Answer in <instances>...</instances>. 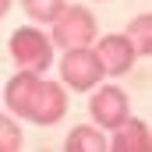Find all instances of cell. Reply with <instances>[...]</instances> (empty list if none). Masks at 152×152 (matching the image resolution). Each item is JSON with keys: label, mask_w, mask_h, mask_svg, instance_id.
I'll return each mask as SVG.
<instances>
[{"label": "cell", "mask_w": 152, "mask_h": 152, "mask_svg": "<svg viewBox=\"0 0 152 152\" xmlns=\"http://www.w3.org/2000/svg\"><path fill=\"white\" fill-rule=\"evenodd\" d=\"M7 53H11V60H14L18 71L46 75V71L53 67L57 46H53V39L46 36L39 25H21V28H14L11 39H7Z\"/></svg>", "instance_id": "6da1fadb"}, {"label": "cell", "mask_w": 152, "mask_h": 152, "mask_svg": "<svg viewBox=\"0 0 152 152\" xmlns=\"http://www.w3.org/2000/svg\"><path fill=\"white\" fill-rule=\"evenodd\" d=\"M99 36L96 14L81 4H64V11L50 21V39L57 50H75V46H92Z\"/></svg>", "instance_id": "7a4b0ae2"}, {"label": "cell", "mask_w": 152, "mask_h": 152, "mask_svg": "<svg viewBox=\"0 0 152 152\" xmlns=\"http://www.w3.org/2000/svg\"><path fill=\"white\" fill-rule=\"evenodd\" d=\"M64 113H67V88L60 81H50V78L39 75L32 92H28V103H25L21 120H32V124L50 127V124L64 120Z\"/></svg>", "instance_id": "3957f363"}, {"label": "cell", "mask_w": 152, "mask_h": 152, "mask_svg": "<svg viewBox=\"0 0 152 152\" xmlns=\"http://www.w3.org/2000/svg\"><path fill=\"white\" fill-rule=\"evenodd\" d=\"M60 85L64 88H75V92H88L103 81V64L96 57L92 46H75V50H64L60 57Z\"/></svg>", "instance_id": "277c9868"}, {"label": "cell", "mask_w": 152, "mask_h": 152, "mask_svg": "<svg viewBox=\"0 0 152 152\" xmlns=\"http://www.w3.org/2000/svg\"><path fill=\"white\" fill-rule=\"evenodd\" d=\"M88 117L96 127L103 131H113L117 124H124L131 117V103H127V92L120 85H96L88 88Z\"/></svg>", "instance_id": "5b68a950"}, {"label": "cell", "mask_w": 152, "mask_h": 152, "mask_svg": "<svg viewBox=\"0 0 152 152\" xmlns=\"http://www.w3.org/2000/svg\"><path fill=\"white\" fill-rule=\"evenodd\" d=\"M92 50H96V57H99V64H103V75H110V78L131 75V67H134V60H138L134 42L124 36V32H110V36H103Z\"/></svg>", "instance_id": "8992f818"}, {"label": "cell", "mask_w": 152, "mask_h": 152, "mask_svg": "<svg viewBox=\"0 0 152 152\" xmlns=\"http://www.w3.org/2000/svg\"><path fill=\"white\" fill-rule=\"evenodd\" d=\"M106 149L113 152H152V134H149V124L145 120H134L127 117L124 124H117L106 138Z\"/></svg>", "instance_id": "52a82bcc"}, {"label": "cell", "mask_w": 152, "mask_h": 152, "mask_svg": "<svg viewBox=\"0 0 152 152\" xmlns=\"http://www.w3.org/2000/svg\"><path fill=\"white\" fill-rule=\"evenodd\" d=\"M64 149L67 152H103L106 149V131L96 127V124H78L64 138Z\"/></svg>", "instance_id": "ba28073f"}, {"label": "cell", "mask_w": 152, "mask_h": 152, "mask_svg": "<svg viewBox=\"0 0 152 152\" xmlns=\"http://www.w3.org/2000/svg\"><path fill=\"white\" fill-rule=\"evenodd\" d=\"M124 36L134 42L138 57H149V53H152V14H138V18H131V25H127Z\"/></svg>", "instance_id": "9c48e42d"}, {"label": "cell", "mask_w": 152, "mask_h": 152, "mask_svg": "<svg viewBox=\"0 0 152 152\" xmlns=\"http://www.w3.org/2000/svg\"><path fill=\"white\" fill-rule=\"evenodd\" d=\"M64 4H67V0H21L25 14H28L36 25H50V21L64 11Z\"/></svg>", "instance_id": "30bf717a"}, {"label": "cell", "mask_w": 152, "mask_h": 152, "mask_svg": "<svg viewBox=\"0 0 152 152\" xmlns=\"http://www.w3.org/2000/svg\"><path fill=\"white\" fill-rule=\"evenodd\" d=\"M21 149V124L14 113H0V152Z\"/></svg>", "instance_id": "8fae6325"}, {"label": "cell", "mask_w": 152, "mask_h": 152, "mask_svg": "<svg viewBox=\"0 0 152 152\" xmlns=\"http://www.w3.org/2000/svg\"><path fill=\"white\" fill-rule=\"evenodd\" d=\"M7 11H11V0H0V18H4Z\"/></svg>", "instance_id": "7c38bea8"}]
</instances>
